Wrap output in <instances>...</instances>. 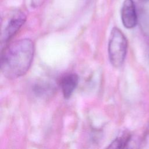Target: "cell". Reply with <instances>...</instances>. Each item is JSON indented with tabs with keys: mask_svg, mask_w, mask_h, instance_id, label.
Masks as SVG:
<instances>
[{
	"mask_svg": "<svg viewBox=\"0 0 149 149\" xmlns=\"http://www.w3.org/2000/svg\"><path fill=\"white\" fill-rule=\"evenodd\" d=\"M131 139V134L127 131H124L119 135L108 147V148H123L126 147Z\"/></svg>",
	"mask_w": 149,
	"mask_h": 149,
	"instance_id": "6",
	"label": "cell"
},
{
	"mask_svg": "<svg viewBox=\"0 0 149 149\" xmlns=\"http://www.w3.org/2000/svg\"><path fill=\"white\" fill-rule=\"evenodd\" d=\"M79 83V76L76 73H68L61 79L60 86L63 97L69 99Z\"/></svg>",
	"mask_w": 149,
	"mask_h": 149,
	"instance_id": "5",
	"label": "cell"
},
{
	"mask_svg": "<svg viewBox=\"0 0 149 149\" xmlns=\"http://www.w3.org/2000/svg\"><path fill=\"white\" fill-rule=\"evenodd\" d=\"M108 56L111 65L120 67L125 59L127 50V40L122 31L113 27L111 32L108 42Z\"/></svg>",
	"mask_w": 149,
	"mask_h": 149,
	"instance_id": "2",
	"label": "cell"
},
{
	"mask_svg": "<svg viewBox=\"0 0 149 149\" xmlns=\"http://www.w3.org/2000/svg\"><path fill=\"white\" fill-rule=\"evenodd\" d=\"M142 1H148V0H142Z\"/></svg>",
	"mask_w": 149,
	"mask_h": 149,
	"instance_id": "8",
	"label": "cell"
},
{
	"mask_svg": "<svg viewBox=\"0 0 149 149\" xmlns=\"http://www.w3.org/2000/svg\"><path fill=\"white\" fill-rule=\"evenodd\" d=\"M121 19L127 29L134 28L137 23L136 6L133 0H125L121 9Z\"/></svg>",
	"mask_w": 149,
	"mask_h": 149,
	"instance_id": "4",
	"label": "cell"
},
{
	"mask_svg": "<svg viewBox=\"0 0 149 149\" xmlns=\"http://www.w3.org/2000/svg\"><path fill=\"white\" fill-rule=\"evenodd\" d=\"M34 54V45L30 39H21L9 44L1 53V72L9 79L25 74L31 66Z\"/></svg>",
	"mask_w": 149,
	"mask_h": 149,
	"instance_id": "1",
	"label": "cell"
},
{
	"mask_svg": "<svg viewBox=\"0 0 149 149\" xmlns=\"http://www.w3.org/2000/svg\"><path fill=\"white\" fill-rule=\"evenodd\" d=\"M44 0H32V5L33 6H38L39 5H40L43 2H44Z\"/></svg>",
	"mask_w": 149,
	"mask_h": 149,
	"instance_id": "7",
	"label": "cell"
},
{
	"mask_svg": "<svg viewBox=\"0 0 149 149\" xmlns=\"http://www.w3.org/2000/svg\"><path fill=\"white\" fill-rule=\"evenodd\" d=\"M26 19L24 13L17 12L12 15L2 27L1 41V45L6 44L19 31Z\"/></svg>",
	"mask_w": 149,
	"mask_h": 149,
	"instance_id": "3",
	"label": "cell"
}]
</instances>
